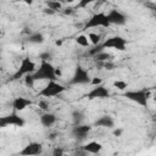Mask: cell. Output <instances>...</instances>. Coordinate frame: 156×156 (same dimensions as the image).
<instances>
[{
    "label": "cell",
    "instance_id": "obj_1",
    "mask_svg": "<svg viewBox=\"0 0 156 156\" xmlns=\"http://www.w3.org/2000/svg\"><path fill=\"white\" fill-rule=\"evenodd\" d=\"M34 80H55L57 78L56 76V68L49 62V61H41L39 68L32 74Z\"/></svg>",
    "mask_w": 156,
    "mask_h": 156
},
{
    "label": "cell",
    "instance_id": "obj_2",
    "mask_svg": "<svg viewBox=\"0 0 156 156\" xmlns=\"http://www.w3.org/2000/svg\"><path fill=\"white\" fill-rule=\"evenodd\" d=\"M124 98H127L128 100L146 107L147 106V99L150 96V90L149 89H141V90H128L123 94Z\"/></svg>",
    "mask_w": 156,
    "mask_h": 156
},
{
    "label": "cell",
    "instance_id": "obj_3",
    "mask_svg": "<svg viewBox=\"0 0 156 156\" xmlns=\"http://www.w3.org/2000/svg\"><path fill=\"white\" fill-rule=\"evenodd\" d=\"M35 71H37L35 63H34L29 57H24V58H22L21 65H20L18 69L16 71V73L12 76V79L16 80V79L22 78L23 76L26 77V76H28V74H33Z\"/></svg>",
    "mask_w": 156,
    "mask_h": 156
},
{
    "label": "cell",
    "instance_id": "obj_4",
    "mask_svg": "<svg viewBox=\"0 0 156 156\" xmlns=\"http://www.w3.org/2000/svg\"><path fill=\"white\" fill-rule=\"evenodd\" d=\"M66 90V88L60 84V83H56L55 80H50L48 82V84L39 91L38 96H43V98H52V96H57L60 95L61 93H63Z\"/></svg>",
    "mask_w": 156,
    "mask_h": 156
},
{
    "label": "cell",
    "instance_id": "obj_5",
    "mask_svg": "<svg viewBox=\"0 0 156 156\" xmlns=\"http://www.w3.org/2000/svg\"><path fill=\"white\" fill-rule=\"evenodd\" d=\"M110 22L107 20V15H105L104 12H98V13H94L85 23L84 26V29H88V28H96V27H104V28H107L110 27Z\"/></svg>",
    "mask_w": 156,
    "mask_h": 156
},
{
    "label": "cell",
    "instance_id": "obj_6",
    "mask_svg": "<svg viewBox=\"0 0 156 156\" xmlns=\"http://www.w3.org/2000/svg\"><path fill=\"white\" fill-rule=\"evenodd\" d=\"M91 82V78L89 76V72L78 65L74 69V74L69 80V84H89Z\"/></svg>",
    "mask_w": 156,
    "mask_h": 156
},
{
    "label": "cell",
    "instance_id": "obj_7",
    "mask_svg": "<svg viewBox=\"0 0 156 156\" xmlns=\"http://www.w3.org/2000/svg\"><path fill=\"white\" fill-rule=\"evenodd\" d=\"M127 46V40L123 37L119 35H113L107 38L104 43H102V48L104 49H116L118 51H124Z\"/></svg>",
    "mask_w": 156,
    "mask_h": 156
},
{
    "label": "cell",
    "instance_id": "obj_8",
    "mask_svg": "<svg viewBox=\"0 0 156 156\" xmlns=\"http://www.w3.org/2000/svg\"><path fill=\"white\" fill-rule=\"evenodd\" d=\"M26 124L24 119L20 117L16 112H12L5 117H0V127H7V126H16V127H23Z\"/></svg>",
    "mask_w": 156,
    "mask_h": 156
},
{
    "label": "cell",
    "instance_id": "obj_9",
    "mask_svg": "<svg viewBox=\"0 0 156 156\" xmlns=\"http://www.w3.org/2000/svg\"><path fill=\"white\" fill-rule=\"evenodd\" d=\"M43 152V145L40 143H29L27 144L20 152L18 155L20 156H38Z\"/></svg>",
    "mask_w": 156,
    "mask_h": 156
},
{
    "label": "cell",
    "instance_id": "obj_10",
    "mask_svg": "<svg viewBox=\"0 0 156 156\" xmlns=\"http://www.w3.org/2000/svg\"><path fill=\"white\" fill-rule=\"evenodd\" d=\"M87 98L90 99V100H94V99H107V98H110V91L104 84H100V85L94 87L87 94Z\"/></svg>",
    "mask_w": 156,
    "mask_h": 156
},
{
    "label": "cell",
    "instance_id": "obj_11",
    "mask_svg": "<svg viewBox=\"0 0 156 156\" xmlns=\"http://www.w3.org/2000/svg\"><path fill=\"white\" fill-rule=\"evenodd\" d=\"M107 20H108L110 24H115V26H123V24H126V21H127L126 16L121 11L115 10V9L107 13Z\"/></svg>",
    "mask_w": 156,
    "mask_h": 156
},
{
    "label": "cell",
    "instance_id": "obj_12",
    "mask_svg": "<svg viewBox=\"0 0 156 156\" xmlns=\"http://www.w3.org/2000/svg\"><path fill=\"white\" fill-rule=\"evenodd\" d=\"M90 130H91V126H88V124H77V126H74L72 128V134L77 139H84Z\"/></svg>",
    "mask_w": 156,
    "mask_h": 156
},
{
    "label": "cell",
    "instance_id": "obj_13",
    "mask_svg": "<svg viewBox=\"0 0 156 156\" xmlns=\"http://www.w3.org/2000/svg\"><path fill=\"white\" fill-rule=\"evenodd\" d=\"M33 102L23 96H18V98H15L13 101H12V107L15 111H23L26 107L30 106Z\"/></svg>",
    "mask_w": 156,
    "mask_h": 156
},
{
    "label": "cell",
    "instance_id": "obj_14",
    "mask_svg": "<svg viewBox=\"0 0 156 156\" xmlns=\"http://www.w3.org/2000/svg\"><path fill=\"white\" fill-rule=\"evenodd\" d=\"M94 126L96 127H104V128H112L115 126V121L111 116H101L99 119L95 121Z\"/></svg>",
    "mask_w": 156,
    "mask_h": 156
},
{
    "label": "cell",
    "instance_id": "obj_15",
    "mask_svg": "<svg viewBox=\"0 0 156 156\" xmlns=\"http://www.w3.org/2000/svg\"><path fill=\"white\" fill-rule=\"evenodd\" d=\"M82 150L88 152V154H98L102 150V145L98 141H89L84 146H82Z\"/></svg>",
    "mask_w": 156,
    "mask_h": 156
},
{
    "label": "cell",
    "instance_id": "obj_16",
    "mask_svg": "<svg viewBox=\"0 0 156 156\" xmlns=\"http://www.w3.org/2000/svg\"><path fill=\"white\" fill-rule=\"evenodd\" d=\"M56 122V116L55 113H51V112H45L40 116V123L44 126V127H51L54 123Z\"/></svg>",
    "mask_w": 156,
    "mask_h": 156
},
{
    "label": "cell",
    "instance_id": "obj_17",
    "mask_svg": "<svg viewBox=\"0 0 156 156\" xmlns=\"http://www.w3.org/2000/svg\"><path fill=\"white\" fill-rule=\"evenodd\" d=\"M28 40H29V43H33V44H41L44 41V35L41 33H38L37 32V33L30 34L29 38H28Z\"/></svg>",
    "mask_w": 156,
    "mask_h": 156
},
{
    "label": "cell",
    "instance_id": "obj_18",
    "mask_svg": "<svg viewBox=\"0 0 156 156\" xmlns=\"http://www.w3.org/2000/svg\"><path fill=\"white\" fill-rule=\"evenodd\" d=\"M111 55L108 54V52H105V51H102V52H100V54H98V55H95L94 56V60L96 61V62H107V61H110L111 60Z\"/></svg>",
    "mask_w": 156,
    "mask_h": 156
},
{
    "label": "cell",
    "instance_id": "obj_19",
    "mask_svg": "<svg viewBox=\"0 0 156 156\" xmlns=\"http://www.w3.org/2000/svg\"><path fill=\"white\" fill-rule=\"evenodd\" d=\"M72 118H73V123H74V126H77V124H80V122H82L83 118H84V115H83L82 111L76 110V111L72 112Z\"/></svg>",
    "mask_w": 156,
    "mask_h": 156
},
{
    "label": "cell",
    "instance_id": "obj_20",
    "mask_svg": "<svg viewBox=\"0 0 156 156\" xmlns=\"http://www.w3.org/2000/svg\"><path fill=\"white\" fill-rule=\"evenodd\" d=\"M76 41H77V44H78V45H80V46H84V48H88V46L90 45L89 38H88V37H85V35H83V34L78 35V37L76 38Z\"/></svg>",
    "mask_w": 156,
    "mask_h": 156
},
{
    "label": "cell",
    "instance_id": "obj_21",
    "mask_svg": "<svg viewBox=\"0 0 156 156\" xmlns=\"http://www.w3.org/2000/svg\"><path fill=\"white\" fill-rule=\"evenodd\" d=\"M88 38H89V41H90L94 46H96V45L100 44V39H101V35H100V34H96V33H89Z\"/></svg>",
    "mask_w": 156,
    "mask_h": 156
},
{
    "label": "cell",
    "instance_id": "obj_22",
    "mask_svg": "<svg viewBox=\"0 0 156 156\" xmlns=\"http://www.w3.org/2000/svg\"><path fill=\"white\" fill-rule=\"evenodd\" d=\"M46 6H48V9H51L55 12L58 11V10H61V7H62V5H61L60 1H46Z\"/></svg>",
    "mask_w": 156,
    "mask_h": 156
},
{
    "label": "cell",
    "instance_id": "obj_23",
    "mask_svg": "<svg viewBox=\"0 0 156 156\" xmlns=\"http://www.w3.org/2000/svg\"><path fill=\"white\" fill-rule=\"evenodd\" d=\"M102 51H104L102 44H99V45H96V46H94L93 49H90V50H89V55L94 57L95 55H98V54H100V52H102Z\"/></svg>",
    "mask_w": 156,
    "mask_h": 156
},
{
    "label": "cell",
    "instance_id": "obj_24",
    "mask_svg": "<svg viewBox=\"0 0 156 156\" xmlns=\"http://www.w3.org/2000/svg\"><path fill=\"white\" fill-rule=\"evenodd\" d=\"M113 87L117 88L118 90H126L128 87V83L124 80H116V82H113Z\"/></svg>",
    "mask_w": 156,
    "mask_h": 156
},
{
    "label": "cell",
    "instance_id": "obj_25",
    "mask_svg": "<svg viewBox=\"0 0 156 156\" xmlns=\"http://www.w3.org/2000/svg\"><path fill=\"white\" fill-rule=\"evenodd\" d=\"M34 78H33V76L32 74H28V76H26L24 77V83H26V85L27 87H29V88H33V85H34Z\"/></svg>",
    "mask_w": 156,
    "mask_h": 156
},
{
    "label": "cell",
    "instance_id": "obj_26",
    "mask_svg": "<svg viewBox=\"0 0 156 156\" xmlns=\"http://www.w3.org/2000/svg\"><path fill=\"white\" fill-rule=\"evenodd\" d=\"M90 2H91L90 0H82V1H79V2L77 4L76 7H77V9H84V7H85L87 5H89Z\"/></svg>",
    "mask_w": 156,
    "mask_h": 156
},
{
    "label": "cell",
    "instance_id": "obj_27",
    "mask_svg": "<svg viewBox=\"0 0 156 156\" xmlns=\"http://www.w3.org/2000/svg\"><path fill=\"white\" fill-rule=\"evenodd\" d=\"M51 156H63V150L61 147H55Z\"/></svg>",
    "mask_w": 156,
    "mask_h": 156
},
{
    "label": "cell",
    "instance_id": "obj_28",
    "mask_svg": "<svg viewBox=\"0 0 156 156\" xmlns=\"http://www.w3.org/2000/svg\"><path fill=\"white\" fill-rule=\"evenodd\" d=\"M38 106H39L40 108L45 110V111H48V110H49V105H48V102H46V101H44V100H40V101H39V104H38Z\"/></svg>",
    "mask_w": 156,
    "mask_h": 156
},
{
    "label": "cell",
    "instance_id": "obj_29",
    "mask_svg": "<svg viewBox=\"0 0 156 156\" xmlns=\"http://www.w3.org/2000/svg\"><path fill=\"white\" fill-rule=\"evenodd\" d=\"M90 84H93V85H100V84H102V79L101 78H98V77H95V78H93L91 79V82H90Z\"/></svg>",
    "mask_w": 156,
    "mask_h": 156
},
{
    "label": "cell",
    "instance_id": "obj_30",
    "mask_svg": "<svg viewBox=\"0 0 156 156\" xmlns=\"http://www.w3.org/2000/svg\"><path fill=\"white\" fill-rule=\"evenodd\" d=\"M104 67H105L106 69H113V68H115V65H113L112 62L107 61V62H104Z\"/></svg>",
    "mask_w": 156,
    "mask_h": 156
},
{
    "label": "cell",
    "instance_id": "obj_31",
    "mask_svg": "<svg viewBox=\"0 0 156 156\" xmlns=\"http://www.w3.org/2000/svg\"><path fill=\"white\" fill-rule=\"evenodd\" d=\"M40 58H41V61H46L48 58H50V54L49 52H44V54L40 55Z\"/></svg>",
    "mask_w": 156,
    "mask_h": 156
},
{
    "label": "cell",
    "instance_id": "obj_32",
    "mask_svg": "<svg viewBox=\"0 0 156 156\" xmlns=\"http://www.w3.org/2000/svg\"><path fill=\"white\" fill-rule=\"evenodd\" d=\"M122 132H123V130L119 129V128H118V129H115V130H113V135H115V136H119V135L122 134Z\"/></svg>",
    "mask_w": 156,
    "mask_h": 156
},
{
    "label": "cell",
    "instance_id": "obj_33",
    "mask_svg": "<svg viewBox=\"0 0 156 156\" xmlns=\"http://www.w3.org/2000/svg\"><path fill=\"white\" fill-rule=\"evenodd\" d=\"M63 12H65L66 15H71V13L73 12V9H72V7H67V9H66Z\"/></svg>",
    "mask_w": 156,
    "mask_h": 156
},
{
    "label": "cell",
    "instance_id": "obj_34",
    "mask_svg": "<svg viewBox=\"0 0 156 156\" xmlns=\"http://www.w3.org/2000/svg\"><path fill=\"white\" fill-rule=\"evenodd\" d=\"M44 12H45V13H48V15H54V13H55V11H52L51 9H45V10H44Z\"/></svg>",
    "mask_w": 156,
    "mask_h": 156
},
{
    "label": "cell",
    "instance_id": "obj_35",
    "mask_svg": "<svg viewBox=\"0 0 156 156\" xmlns=\"http://www.w3.org/2000/svg\"><path fill=\"white\" fill-rule=\"evenodd\" d=\"M150 6V9H151V11L154 12V15L156 16V6H152V5H149Z\"/></svg>",
    "mask_w": 156,
    "mask_h": 156
},
{
    "label": "cell",
    "instance_id": "obj_36",
    "mask_svg": "<svg viewBox=\"0 0 156 156\" xmlns=\"http://www.w3.org/2000/svg\"><path fill=\"white\" fill-rule=\"evenodd\" d=\"M55 44H56V45L58 46V45H61V44H62V40H57V41H56Z\"/></svg>",
    "mask_w": 156,
    "mask_h": 156
},
{
    "label": "cell",
    "instance_id": "obj_37",
    "mask_svg": "<svg viewBox=\"0 0 156 156\" xmlns=\"http://www.w3.org/2000/svg\"><path fill=\"white\" fill-rule=\"evenodd\" d=\"M56 76H61V71L56 68Z\"/></svg>",
    "mask_w": 156,
    "mask_h": 156
},
{
    "label": "cell",
    "instance_id": "obj_38",
    "mask_svg": "<svg viewBox=\"0 0 156 156\" xmlns=\"http://www.w3.org/2000/svg\"><path fill=\"white\" fill-rule=\"evenodd\" d=\"M152 117H154V122H155V123H156V112H155V113H154V116H152Z\"/></svg>",
    "mask_w": 156,
    "mask_h": 156
},
{
    "label": "cell",
    "instance_id": "obj_39",
    "mask_svg": "<svg viewBox=\"0 0 156 156\" xmlns=\"http://www.w3.org/2000/svg\"><path fill=\"white\" fill-rule=\"evenodd\" d=\"M149 90H156V85H154V87H152V88H150Z\"/></svg>",
    "mask_w": 156,
    "mask_h": 156
}]
</instances>
